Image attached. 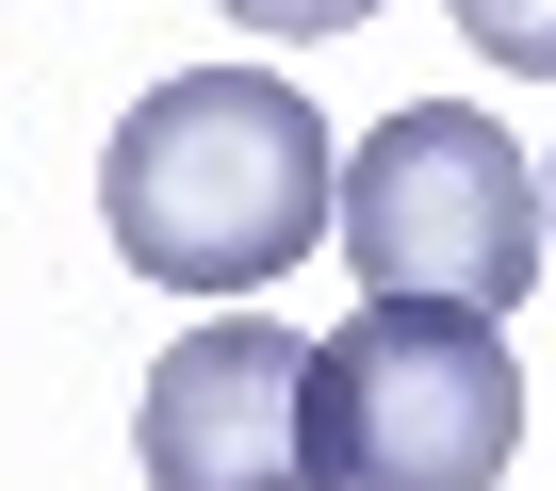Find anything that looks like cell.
<instances>
[{
	"label": "cell",
	"instance_id": "1",
	"mask_svg": "<svg viewBox=\"0 0 556 491\" xmlns=\"http://www.w3.org/2000/svg\"><path fill=\"white\" fill-rule=\"evenodd\" d=\"M328 115L262 66H180L115 115L99 148V213H115V263L164 295H262L328 246Z\"/></svg>",
	"mask_w": 556,
	"mask_h": 491
},
{
	"label": "cell",
	"instance_id": "2",
	"mask_svg": "<svg viewBox=\"0 0 556 491\" xmlns=\"http://www.w3.org/2000/svg\"><path fill=\"white\" fill-rule=\"evenodd\" d=\"M312 491H491L523 442V361L458 295H361L312 344Z\"/></svg>",
	"mask_w": 556,
	"mask_h": 491
},
{
	"label": "cell",
	"instance_id": "3",
	"mask_svg": "<svg viewBox=\"0 0 556 491\" xmlns=\"http://www.w3.org/2000/svg\"><path fill=\"white\" fill-rule=\"evenodd\" d=\"M328 229L377 295H458V312H523L540 279V164L475 115V99H409L328 164Z\"/></svg>",
	"mask_w": 556,
	"mask_h": 491
},
{
	"label": "cell",
	"instance_id": "4",
	"mask_svg": "<svg viewBox=\"0 0 556 491\" xmlns=\"http://www.w3.org/2000/svg\"><path fill=\"white\" fill-rule=\"evenodd\" d=\"M295 393H312V344L278 328L262 295L213 312V328H180V344L148 361V410H131L148 491H312V426H295Z\"/></svg>",
	"mask_w": 556,
	"mask_h": 491
},
{
	"label": "cell",
	"instance_id": "5",
	"mask_svg": "<svg viewBox=\"0 0 556 491\" xmlns=\"http://www.w3.org/2000/svg\"><path fill=\"white\" fill-rule=\"evenodd\" d=\"M442 17H458L507 83H556V0H442Z\"/></svg>",
	"mask_w": 556,
	"mask_h": 491
},
{
	"label": "cell",
	"instance_id": "6",
	"mask_svg": "<svg viewBox=\"0 0 556 491\" xmlns=\"http://www.w3.org/2000/svg\"><path fill=\"white\" fill-rule=\"evenodd\" d=\"M229 17H245V34H361L377 0H229Z\"/></svg>",
	"mask_w": 556,
	"mask_h": 491
},
{
	"label": "cell",
	"instance_id": "7",
	"mask_svg": "<svg viewBox=\"0 0 556 491\" xmlns=\"http://www.w3.org/2000/svg\"><path fill=\"white\" fill-rule=\"evenodd\" d=\"M540 263H556V148H540Z\"/></svg>",
	"mask_w": 556,
	"mask_h": 491
}]
</instances>
